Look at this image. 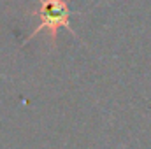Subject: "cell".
I'll use <instances>...</instances> for the list:
<instances>
[{"label":"cell","instance_id":"obj_1","mask_svg":"<svg viewBox=\"0 0 151 149\" xmlns=\"http://www.w3.org/2000/svg\"><path fill=\"white\" fill-rule=\"evenodd\" d=\"M39 2V11H34L32 16H39L40 18V25L35 30H32V34L28 35L27 42L37 37L39 32L42 30H49V37H51V44L56 42V32L58 28H67L70 32V35L76 37V32L70 28V7L67 0H37Z\"/></svg>","mask_w":151,"mask_h":149}]
</instances>
